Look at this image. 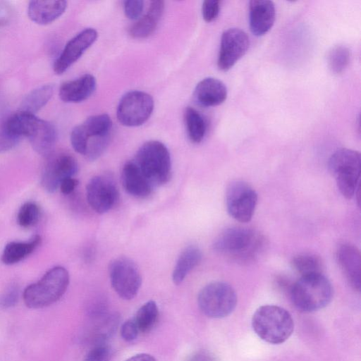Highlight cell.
<instances>
[{
    "label": "cell",
    "mask_w": 361,
    "mask_h": 361,
    "mask_svg": "<svg viewBox=\"0 0 361 361\" xmlns=\"http://www.w3.org/2000/svg\"><path fill=\"white\" fill-rule=\"evenodd\" d=\"M252 326L255 334L271 344L285 342L292 334L294 322L284 308L273 305L258 307L252 317Z\"/></svg>",
    "instance_id": "obj_1"
},
{
    "label": "cell",
    "mask_w": 361,
    "mask_h": 361,
    "mask_svg": "<svg viewBox=\"0 0 361 361\" xmlns=\"http://www.w3.org/2000/svg\"><path fill=\"white\" fill-rule=\"evenodd\" d=\"M333 287L323 274L301 276L290 288L293 305L302 312H314L324 308L333 298Z\"/></svg>",
    "instance_id": "obj_2"
},
{
    "label": "cell",
    "mask_w": 361,
    "mask_h": 361,
    "mask_svg": "<svg viewBox=\"0 0 361 361\" xmlns=\"http://www.w3.org/2000/svg\"><path fill=\"white\" fill-rule=\"evenodd\" d=\"M69 280L68 271L64 267L56 266L50 269L37 282L25 288L23 294L25 305L39 309L54 304L66 291Z\"/></svg>",
    "instance_id": "obj_3"
},
{
    "label": "cell",
    "mask_w": 361,
    "mask_h": 361,
    "mask_svg": "<svg viewBox=\"0 0 361 361\" xmlns=\"http://www.w3.org/2000/svg\"><path fill=\"white\" fill-rule=\"evenodd\" d=\"M262 246L263 239L260 235L250 228L239 226L223 231L213 244L216 252L240 262L252 259Z\"/></svg>",
    "instance_id": "obj_4"
},
{
    "label": "cell",
    "mask_w": 361,
    "mask_h": 361,
    "mask_svg": "<svg viewBox=\"0 0 361 361\" xmlns=\"http://www.w3.org/2000/svg\"><path fill=\"white\" fill-rule=\"evenodd\" d=\"M133 161L154 188L167 183L171 178L170 153L164 144L159 141L145 142Z\"/></svg>",
    "instance_id": "obj_5"
},
{
    "label": "cell",
    "mask_w": 361,
    "mask_h": 361,
    "mask_svg": "<svg viewBox=\"0 0 361 361\" xmlns=\"http://www.w3.org/2000/svg\"><path fill=\"white\" fill-rule=\"evenodd\" d=\"M328 167L341 193L347 199L352 198L360 188V153L348 148L339 149L330 157Z\"/></svg>",
    "instance_id": "obj_6"
},
{
    "label": "cell",
    "mask_w": 361,
    "mask_h": 361,
    "mask_svg": "<svg viewBox=\"0 0 361 361\" xmlns=\"http://www.w3.org/2000/svg\"><path fill=\"white\" fill-rule=\"evenodd\" d=\"M233 288L223 281H214L204 286L197 297V304L206 316L219 319L230 314L237 305Z\"/></svg>",
    "instance_id": "obj_7"
},
{
    "label": "cell",
    "mask_w": 361,
    "mask_h": 361,
    "mask_svg": "<svg viewBox=\"0 0 361 361\" xmlns=\"http://www.w3.org/2000/svg\"><path fill=\"white\" fill-rule=\"evenodd\" d=\"M111 284L115 292L124 300L135 297L142 284V276L137 264L130 259L119 257L109 266Z\"/></svg>",
    "instance_id": "obj_8"
},
{
    "label": "cell",
    "mask_w": 361,
    "mask_h": 361,
    "mask_svg": "<svg viewBox=\"0 0 361 361\" xmlns=\"http://www.w3.org/2000/svg\"><path fill=\"white\" fill-rule=\"evenodd\" d=\"M154 109L152 96L139 90L130 91L121 99L116 115L121 124L128 127H137L144 124Z\"/></svg>",
    "instance_id": "obj_9"
},
{
    "label": "cell",
    "mask_w": 361,
    "mask_h": 361,
    "mask_svg": "<svg viewBox=\"0 0 361 361\" xmlns=\"http://www.w3.org/2000/svg\"><path fill=\"white\" fill-rule=\"evenodd\" d=\"M257 203V194L254 188L243 180H233L227 187L226 205L228 214L235 220L249 222Z\"/></svg>",
    "instance_id": "obj_10"
},
{
    "label": "cell",
    "mask_w": 361,
    "mask_h": 361,
    "mask_svg": "<svg viewBox=\"0 0 361 361\" xmlns=\"http://www.w3.org/2000/svg\"><path fill=\"white\" fill-rule=\"evenodd\" d=\"M47 157L41 178V184L48 192H54L61 182L73 177L78 171L75 159L66 153H51Z\"/></svg>",
    "instance_id": "obj_11"
},
{
    "label": "cell",
    "mask_w": 361,
    "mask_h": 361,
    "mask_svg": "<svg viewBox=\"0 0 361 361\" xmlns=\"http://www.w3.org/2000/svg\"><path fill=\"white\" fill-rule=\"evenodd\" d=\"M250 45L247 35L243 30L232 27L225 30L221 38L217 65L223 71H227L243 57Z\"/></svg>",
    "instance_id": "obj_12"
},
{
    "label": "cell",
    "mask_w": 361,
    "mask_h": 361,
    "mask_svg": "<svg viewBox=\"0 0 361 361\" xmlns=\"http://www.w3.org/2000/svg\"><path fill=\"white\" fill-rule=\"evenodd\" d=\"M87 200L98 214L111 210L118 198V192L114 181L104 175L96 176L90 179L86 187Z\"/></svg>",
    "instance_id": "obj_13"
},
{
    "label": "cell",
    "mask_w": 361,
    "mask_h": 361,
    "mask_svg": "<svg viewBox=\"0 0 361 361\" xmlns=\"http://www.w3.org/2000/svg\"><path fill=\"white\" fill-rule=\"evenodd\" d=\"M97 35L94 28L88 27L71 39L54 63V73L57 75L65 73L94 44Z\"/></svg>",
    "instance_id": "obj_14"
},
{
    "label": "cell",
    "mask_w": 361,
    "mask_h": 361,
    "mask_svg": "<svg viewBox=\"0 0 361 361\" xmlns=\"http://www.w3.org/2000/svg\"><path fill=\"white\" fill-rule=\"evenodd\" d=\"M338 265L349 285L355 290L361 288V255L359 249L348 243L340 244L336 250Z\"/></svg>",
    "instance_id": "obj_15"
},
{
    "label": "cell",
    "mask_w": 361,
    "mask_h": 361,
    "mask_svg": "<svg viewBox=\"0 0 361 361\" xmlns=\"http://www.w3.org/2000/svg\"><path fill=\"white\" fill-rule=\"evenodd\" d=\"M119 315L108 313L102 308L92 312L90 325L87 332V341L92 345L106 343L117 329Z\"/></svg>",
    "instance_id": "obj_16"
},
{
    "label": "cell",
    "mask_w": 361,
    "mask_h": 361,
    "mask_svg": "<svg viewBox=\"0 0 361 361\" xmlns=\"http://www.w3.org/2000/svg\"><path fill=\"white\" fill-rule=\"evenodd\" d=\"M26 137L37 153L48 157L52 153L56 142V129L51 123L37 117Z\"/></svg>",
    "instance_id": "obj_17"
},
{
    "label": "cell",
    "mask_w": 361,
    "mask_h": 361,
    "mask_svg": "<svg viewBox=\"0 0 361 361\" xmlns=\"http://www.w3.org/2000/svg\"><path fill=\"white\" fill-rule=\"evenodd\" d=\"M250 27L253 35L262 36L273 26L276 11L274 3L269 0L250 1Z\"/></svg>",
    "instance_id": "obj_18"
},
{
    "label": "cell",
    "mask_w": 361,
    "mask_h": 361,
    "mask_svg": "<svg viewBox=\"0 0 361 361\" xmlns=\"http://www.w3.org/2000/svg\"><path fill=\"white\" fill-rule=\"evenodd\" d=\"M121 178L125 190L135 197H147L154 189L133 160L124 164Z\"/></svg>",
    "instance_id": "obj_19"
},
{
    "label": "cell",
    "mask_w": 361,
    "mask_h": 361,
    "mask_svg": "<svg viewBox=\"0 0 361 361\" xmlns=\"http://www.w3.org/2000/svg\"><path fill=\"white\" fill-rule=\"evenodd\" d=\"M96 86L95 78L91 74H85L61 84L59 95L65 102L78 103L88 99L94 92Z\"/></svg>",
    "instance_id": "obj_20"
},
{
    "label": "cell",
    "mask_w": 361,
    "mask_h": 361,
    "mask_svg": "<svg viewBox=\"0 0 361 361\" xmlns=\"http://www.w3.org/2000/svg\"><path fill=\"white\" fill-rule=\"evenodd\" d=\"M66 8V1H31L27 6V16L33 23L44 25L58 19Z\"/></svg>",
    "instance_id": "obj_21"
},
{
    "label": "cell",
    "mask_w": 361,
    "mask_h": 361,
    "mask_svg": "<svg viewBox=\"0 0 361 361\" xmlns=\"http://www.w3.org/2000/svg\"><path fill=\"white\" fill-rule=\"evenodd\" d=\"M196 102L204 106H215L222 104L227 97L224 83L214 78H206L197 83L194 90Z\"/></svg>",
    "instance_id": "obj_22"
},
{
    "label": "cell",
    "mask_w": 361,
    "mask_h": 361,
    "mask_svg": "<svg viewBox=\"0 0 361 361\" xmlns=\"http://www.w3.org/2000/svg\"><path fill=\"white\" fill-rule=\"evenodd\" d=\"M164 11L163 1H152L146 13L129 27V35L136 39H143L151 35L156 30Z\"/></svg>",
    "instance_id": "obj_23"
},
{
    "label": "cell",
    "mask_w": 361,
    "mask_h": 361,
    "mask_svg": "<svg viewBox=\"0 0 361 361\" xmlns=\"http://www.w3.org/2000/svg\"><path fill=\"white\" fill-rule=\"evenodd\" d=\"M202 252L194 245L186 247L179 255L172 272V280L176 285L181 283L186 276L201 262Z\"/></svg>",
    "instance_id": "obj_24"
},
{
    "label": "cell",
    "mask_w": 361,
    "mask_h": 361,
    "mask_svg": "<svg viewBox=\"0 0 361 361\" xmlns=\"http://www.w3.org/2000/svg\"><path fill=\"white\" fill-rule=\"evenodd\" d=\"M42 238L36 235L29 241L10 242L4 247L1 259L7 265L14 264L30 255L40 245Z\"/></svg>",
    "instance_id": "obj_25"
},
{
    "label": "cell",
    "mask_w": 361,
    "mask_h": 361,
    "mask_svg": "<svg viewBox=\"0 0 361 361\" xmlns=\"http://www.w3.org/2000/svg\"><path fill=\"white\" fill-rule=\"evenodd\" d=\"M54 91L52 84H44L35 88L24 97L19 110L35 114L49 102Z\"/></svg>",
    "instance_id": "obj_26"
},
{
    "label": "cell",
    "mask_w": 361,
    "mask_h": 361,
    "mask_svg": "<svg viewBox=\"0 0 361 361\" xmlns=\"http://www.w3.org/2000/svg\"><path fill=\"white\" fill-rule=\"evenodd\" d=\"M184 120L188 136L193 143H200L204 137L207 125L204 117L196 109L186 108Z\"/></svg>",
    "instance_id": "obj_27"
},
{
    "label": "cell",
    "mask_w": 361,
    "mask_h": 361,
    "mask_svg": "<svg viewBox=\"0 0 361 361\" xmlns=\"http://www.w3.org/2000/svg\"><path fill=\"white\" fill-rule=\"evenodd\" d=\"M293 269L301 276L322 274L323 263L317 255L312 253H301L291 260Z\"/></svg>",
    "instance_id": "obj_28"
},
{
    "label": "cell",
    "mask_w": 361,
    "mask_h": 361,
    "mask_svg": "<svg viewBox=\"0 0 361 361\" xmlns=\"http://www.w3.org/2000/svg\"><path fill=\"white\" fill-rule=\"evenodd\" d=\"M80 125L88 140L90 137L111 135L112 121L107 114H102L88 117Z\"/></svg>",
    "instance_id": "obj_29"
},
{
    "label": "cell",
    "mask_w": 361,
    "mask_h": 361,
    "mask_svg": "<svg viewBox=\"0 0 361 361\" xmlns=\"http://www.w3.org/2000/svg\"><path fill=\"white\" fill-rule=\"evenodd\" d=\"M159 317V309L156 302L149 300L143 304L133 318L140 332L150 331L155 325Z\"/></svg>",
    "instance_id": "obj_30"
},
{
    "label": "cell",
    "mask_w": 361,
    "mask_h": 361,
    "mask_svg": "<svg viewBox=\"0 0 361 361\" xmlns=\"http://www.w3.org/2000/svg\"><path fill=\"white\" fill-rule=\"evenodd\" d=\"M350 51L344 45L332 47L327 54V65L334 74H340L348 67L350 60Z\"/></svg>",
    "instance_id": "obj_31"
},
{
    "label": "cell",
    "mask_w": 361,
    "mask_h": 361,
    "mask_svg": "<svg viewBox=\"0 0 361 361\" xmlns=\"http://www.w3.org/2000/svg\"><path fill=\"white\" fill-rule=\"evenodd\" d=\"M40 209L39 206L32 202L23 204L20 208L17 219L18 224L23 228H30L39 221Z\"/></svg>",
    "instance_id": "obj_32"
},
{
    "label": "cell",
    "mask_w": 361,
    "mask_h": 361,
    "mask_svg": "<svg viewBox=\"0 0 361 361\" xmlns=\"http://www.w3.org/2000/svg\"><path fill=\"white\" fill-rule=\"evenodd\" d=\"M112 350L106 343L97 344L92 346L83 361H110Z\"/></svg>",
    "instance_id": "obj_33"
},
{
    "label": "cell",
    "mask_w": 361,
    "mask_h": 361,
    "mask_svg": "<svg viewBox=\"0 0 361 361\" xmlns=\"http://www.w3.org/2000/svg\"><path fill=\"white\" fill-rule=\"evenodd\" d=\"M20 295L19 288L12 285L0 294V308L8 309L16 305Z\"/></svg>",
    "instance_id": "obj_34"
},
{
    "label": "cell",
    "mask_w": 361,
    "mask_h": 361,
    "mask_svg": "<svg viewBox=\"0 0 361 361\" xmlns=\"http://www.w3.org/2000/svg\"><path fill=\"white\" fill-rule=\"evenodd\" d=\"M219 11V1L206 0L203 1L202 6V13L204 21L207 23L214 21L218 17Z\"/></svg>",
    "instance_id": "obj_35"
},
{
    "label": "cell",
    "mask_w": 361,
    "mask_h": 361,
    "mask_svg": "<svg viewBox=\"0 0 361 361\" xmlns=\"http://www.w3.org/2000/svg\"><path fill=\"white\" fill-rule=\"evenodd\" d=\"M144 8V2L140 0L125 1L123 8L126 16L131 20L140 18Z\"/></svg>",
    "instance_id": "obj_36"
},
{
    "label": "cell",
    "mask_w": 361,
    "mask_h": 361,
    "mask_svg": "<svg viewBox=\"0 0 361 361\" xmlns=\"http://www.w3.org/2000/svg\"><path fill=\"white\" fill-rule=\"evenodd\" d=\"M139 332L140 331L134 319H129L121 325V336L126 341H134L137 337Z\"/></svg>",
    "instance_id": "obj_37"
},
{
    "label": "cell",
    "mask_w": 361,
    "mask_h": 361,
    "mask_svg": "<svg viewBox=\"0 0 361 361\" xmlns=\"http://www.w3.org/2000/svg\"><path fill=\"white\" fill-rule=\"evenodd\" d=\"M13 16L11 6L6 1H0V27L6 25Z\"/></svg>",
    "instance_id": "obj_38"
},
{
    "label": "cell",
    "mask_w": 361,
    "mask_h": 361,
    "mask_svg": "<svg viewBox=\"0 0 361 361\" xmlns=\"http://www.w3.org/2000/svg\"><path fill=\"white\" fill-rule=\"evenodd\" d=\"M78 181L71 177L63 180L60 184L61 192L64 195L71 194L78 185Z\"/></svg>",
    "instance_id": "obj_39"
},
{
    "label": "cell",
    "mask_w": 361,
    "mask_h": 361,
    "mask_svg": "<svg viewBox=\"0 0 361 361\" xmlns=\"http://www.w3.org/2000/svg\"><path fill=\"white\" fill-rule=\"evenodd\" d=\"M188 361H216V360L208 353L198 352L192 355Z\"/></svg>",
    "instance_id": "obj_40"
},
{
    "label": "cell",
    "mask_w": 361,
    "mask_h": 361,
    "mask_svg": "<svg viewBox=\"0 0 361 361\" xmlns=\"http://www.w3.org/2000/svg\"><path fill=\"white\" fill-rule=\"evenodd\" d=\"M126 361H157L153 356L147 353L135 355Z\"/></svg>",
    "instance_id": "obj_41"
}]
</instances>
